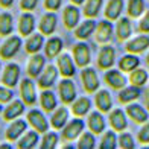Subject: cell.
Wrapping results in <instances>:
<instances>
[{
  "label": "cell",
  "instance_id": "cell-24",
  "mask_svg": "<svg viewBox=\"0 0 149 149\" xmlns=\"http://www.w3.org/2000/svg\"><path fill=\"white\" fill-rule=\"evenodd\" d=\"M67 119H69V110L64 107H61L52 114V119H50L52 126L55 128V130H63L64 125L67 123Z\"/></svg>",
  "mask_w": 149,
  "mask_h": 149
},
{
  "label": "cell",
  "instance_id": "cell-2",
  "mask_svg": "<svg viewBox=\"0 0 149 149\" xmlns=\"http://www.w3.org/2000/svg\"><path fill=\"white\" fill-rule=\"evenodd\" d=\"M22 46V38L20 37H11L3 43V46L0 47V56L5 59H11L12 56H15V53L20 50Z\"/></svg>",
  "mask_w": 149,
  "mask_h": 149
},
{
  "label": "cell",
  "instance_id": "cell-12",
  "mask_svg": "<svg viewBox=\"0 0 149 149\" xmlns=\"http://www.w3.org/2000/svg\"><path fill=\"white\" fill-rule=\"evenodd\" d=\"M105 81H107L108 85L113 87V88H116V90H120V88H125L126 87V78L119 70H110L108 69V72L105 73Z\"/></svg>",
  "mask_w": 149,
  "mask_h": 149
},
{
  "label": "cell",
  "instance_id": "cell-6",
  "mask_svg": "<svg viewBox=\"0 0 149 149\" xmlns=\"http://www.w3.org/2000/svg\"><path fill=\"white\" fill-rule=\"evenodd\" d=\"M28 120H29V123L35 128L38 132H47V130H49V123H47L44 114L41 111H38V110L29 111Z\"/></svg>",
  "mask_w": 149,
  "mask_h": 149
},
{
  "label": "cell",
  "instance_id": "cell-20",
  "mask_svg": "<svg viewBox=\"0 0 149 149\" xmlns=\"http://www.w3.org/2000/svg\"><path fill=\"white\" fill-rule=\"evenodd\" d=\"M26 128H28V123L24 120H15L14 123H11V126L6 130V139L9 141H15L20 135H22Z\"/></svg>",
  "mask_w": 149,
  "mask_h": 149
},
{
  "label": "cell",
  "instance_id": "cell-33",
  "mask_svg": "<svg viewBox=\"0 0 149 149\" xmlns=\"http://www.w3.org/2000/svg\"><path fill=\"white\" fill-rule=\"evenodd\" d=\"M43 43H44L43 33H33L28 41H26V52L33 55V53H37L40 49H41Z\"/></svg>",
  "mask_w": 149,
  "mask_h": 149
},
{
  "label": "cell",
  "instance_id": "cell-44",
  "mask_svg": "<svg viewBox=\"0 0 149 149\" xmlns=\"http://www.w3.org/2000/svg\"><path fill=\"white\" fill-rule=\"evenodd\" d=\"M12 97H14V93H12L11 88L0 87V102H9Z\"/></svg>",
  "mask_w": 149,
  "mask_h": 149
},
{
  "label": "cell",
  "instance_id": "cell-31",
  "mask_svg": "<svg viewBox=\"0 0 149 149\" xmlns=\"http://www.w3.org/2000/svg\"><path fill=\"white\" fill-rule=\"evenodd\" d=\"M140 96V88L139 87H125L123 90H122L119 93V100L122 104H128V102H132V100H135Z\"/></svg>",
  "mask_w": 149,
  "mask_h": 149
},
{
  "label": "cell",
  "instance_id": "cell-43",
  "mask_svg": "<svg viewBox=\"0 0 149 149\" xmlns=\"http://www.w3.org/2000/svg\"><path fill=\"white\" fill-rule=\"evenodd\" d=\"M119 145H120V148H125V149H132V148L135 146L132 135H131V134H128V132H123V134L120 135Z\"/></svg>",
  "mask_w": 149,
  "mask_h": 149
},
{
  "label": "cell",
  "instance_id": "cell-47",
  "mask_svg": "<svg viewBox=\"0 0 149 149\" xmlns=\"http://www.w3.org/2000/svg\"><path fill=\"white\" fill-rule=\"evenodd\" d=\"M61 3H63V0H46L44 2L46 8L49 11H58L61 8Z\"/></svg>",
  "mask_w": 149,
  "mask_h": 149
},
{
  "label": "cell",
  "instance_id": "cell-37",
  "mask_svg": "<svg viewBox=\"0 0 149 149\" xmlns=\"http://www.w3.org/2000/svg\"><path fill=\"white\" fill-rule=\"evenodd\" d=\"M12 15L8 14V12H3L0 15V35L6 37L12 32Z\"/></svg>",
  "mask_w": 149,
  "mask_h": 149
},
{
  "label": "cell",
  "instance_id": "cell-23",
  "mask_svg": "<svg viewBox=\"0 0 149 149\" xmlns=\"http://www.w3.org/2000/svg\"><path fill=\"white\" fill-rule=\"evenodd\" d=\"M122 9H123V0H110L105 9V17L108 20H119Z\"/></svg>",
  "mask_w": 149,
  "mask_h": 149
},
{
  "label": "cell",
  "instance_id": "cell-32",
  "mask_svg": "<svg viewBox=\"0 0 149 149\" xmlns=\"http://www.w3.org/2000/svg\"><path fill=\"white\" fill-rule=\"evenodd\" d=\"M40 100H41V107L44 111H52L56 108V97L55 94H53L50 90L44 88V91L41 93V96H40Z\"/></svg>",
  "mask_w": 149,
  "mask_h": 149
},
{
  "label": "cell",
  "instance_id": "cell-7",
  "mask_svg": "<svg viewBox=\"0 0 149 149\" xmlns=\"http://www.w3.org/2000/svg\"><path fill=\"white\" fill-rule=\"evenodd\" d=\"M84 131V122L81 119H74L72 120L70 123H67L64 128H63V137L65 140H74L78 135Z\"/></svg>",
  "mask_w": 149,
  "mask_h": 149
},
{
  "label": "cell",
  "instance_id": "cell-51",
  "mask_svg": "<svg viewBox=\"0 0 149 149\" xmlns=\"http://www.w3.org/2000/svg\"><path fill=\"white\" fill-rule=\"evenodd\" d=\"M11 145H0V149H11Z\"/></svg>",
  "mask_w": 149,
  "mask_h": 149
},
{
  "label": "cell",
  "instance_id": "cell-35",
  "mask_svg": "<svg viewBox=\"0 0 149 149\" xmlns=\"http://www.w3.org/2000/svg\"><path fill=\"white\" fill-rule=\"evenodd\" d=\"M102 2L104 0H87V3L84 6V15L87 18H94L97 14H99V11L100 8H102Z\"/></svg>",
  "mask_w": 149,
  "mask_h": 149
},
{
  "label": "cell",
  "instance_id": "cell-39",
  "mask_svg": "<svg viewBox=\"0 0 149 149\" xmlns=\"http://www.w3.org/2000/svg\"><path fill=\"white\" fill-rule=\"evenodd\" d=\"M38 131H31L24 135V137L18 141V148H22V149H29V148H33L37 145V141H38Z\"/></svg>",
  "mask_w": 149,
  "mask_h": 149
},
{
  "label": "cell",
  "instance_id": "cell-10",
  "mask_svg": "<svg viewBox=\"0 0 149 149\" xmlns=\"http://www.w3.org/2000/svg\"><path fill=\"white\" fill-rule=\"evenodd\" d=\"M20 78V67L17 64H8L3 72L2 81L6 87H15Z\"/></svg>",
  "mask_w": 149,
  "mask_h": 149
},
{
  "label": "cell",
  "instance_id": "cell-38",
  "mask_svg": "<svg viewBox=\"0 0 149 149\" xmlns=\"http://www.w3.org/2000/svg\"><path fill=\"white\" fill-rule=\"evenodd\" d=\"M145 11V0H130L128 2V14L130 17L137 18Z\"/></svg>",
  "mask_w": 149,
  "mask_h": 149
},
{
  "label": "cell",
  "instance_id": "cell-15",
  "mask_svg": "<svg viewBox=\"0 0 149 149\" xmlns=\"http://www.w3.org/2000/svg\"><path fill=\"white\" fill-rule=\"evenodd\" d=\"M56 76H58L56 67L47 65L46 70L43 72V74H41V76H40V79H38V85L41 87V88H49V87H52L53 82L56 81Z\"/></svg>",
  "mask_w": 149,
  "mask_h": 149
},
{
  "label": "cell",
  "instance_id": "cell-16",
  "mask_svg": "<svg viewBox=\"0 0 149 149\" xmlns=\"http://www.w3.org/2000/svg\"><path fill=\"white\" fill-rule=\"evenodd\" d=\"M79 15L81 12L78 11L76 5H70L64 9V24L67 29H74L79 22Z\"/></svg>",
  "mask_w": 149,
  "mask_h": 149
},
{
  "label": "cell",
  "instance_id": "cell-21",
  "mask_svg": "<svg viewBox=\"0 0 149 149\" xmlns=\"http://www.w3.org/2000/svg\"><path fill=\"white\" fill-rule=\"evenodd\" d=\"M35 28V18L32 14H23L20 17V23H18V31L23 37H28L33 32Z\"/></svg>",
  "mask_w": 149,
  "mask_h": 149
},
{
  "label": "cell",
  "instance_id": "cell-3",
  "mask_svg": "<svg viewBox=\"0 0 149 149\" xmlns=\"http://www.w3.org/2000/svg\"><path fill=\"white\" fill-rule=\"evenodd\" d=\"M73 56L78 67H87L90 63V47L85 43H78L73 47Z\"/></svg>",
  "mask_w": 149,
  "mask_h": 149
},
{
  "label": "cell",
  "instance_id": "cell-13",
  "mask_svg": "<svg viewBox=\"0 0 149 149\" xmlns=\"http://www.w3.org/2000/svg\"><path fill=\"white\" fill-rule=\"evenodd\" d=\"M56 29V15L50 11L49 14H44L41 22H40V31L43 35H52Z\"/></svg>",
  "mask_w": 149,
  "mask_h": 149
},
{
  "label": "cell",
  "instance_id": "cell-42",
  "mask_svg": "<svg viewBox=\"0 0 149 149\" xmlns=\"http://www.w3.org/2000/svg\"><path fill=\"white\" fill-rule=\"evenodd\" d=\"M56 143H58V134L56 132H47L41 141V148L43 149H52L56 146Z\"/></svg>",
  "mask_w": 149,
  "mask_h": 149
},
{
  "label": "cell",
  "instance_id": "cell-46",
  "mask_svg": "<svg viewBox=\"0 0 149 149\" xmlns=\"http://www.w3.org/2000/svg\"><path fill=\"white\" fill-rule=\"evenodd\" d=\"M37 3H38V0H22V3H20V6H22V9L23 11H32V9H35L37 8Z\"/></svg>",
  "mask_w": 149,
  "mask_h": 149
},
{
  "label": "cell",
  "instance_id": "cell-5",
  "mask_svg": "<svg viewBox=\"0 0 149 149\" xmlns=\"http://www.w3.org/2000/svg\"><path fill=\"white\" fill-rule=\"evenodd\" d=\"M59 96L63 104H73L74 97H76V88H74L73 81L63 79V82L59 84Z\"/></svg>",
  "mask_w": 149,
  "mask_h": 149
},
{
  "label": "cell",
  "instance_id": "cell-48",
  "mask_svg": "<svg viewBox=\"0 0 149 149\" xmlns=\"http://www.w3.org/2000/svg\"><path fill=\"white\" fill-rule=\"evenodd\" d=\"M139 29L141 32H149V11L146 12V15L141 18V22L139 24Z\"/></svg>",
  "mask_w": 149,
  "mask_h": 149
},
{
  "label": "cell",
  "instance_id": "cell-22",
  "mask_svg": "<svg viewBox=\"0 0 149 149\" xmlns=\"http://www.w3.org/2000/svg\"><path fill=\"white\" fill-rule=\"evenodd\" d=\"M96 107L97 110H100L102 113H107L111 110V105H113V100H111V94L110 91L107 90H100L96 93Z\"/></svg>",
  "mask_w": 149,
  "mask_h": 149
},
{
  "label": "cell",
  "instance_id": "cell-49",
  "mask_svg": "<svg viewBox=\"0 0 149 149\" xmlns=\"http://www.w3.org/2000/svg\"><path fill=\"white\" fill-rule=\"evenodd\" d=\"M12 2H14V0H0V5H2L3 8H9V6H12Z\"/></svg>",
  "mask_w": 149,
  "mask_h": 149
},
{
  "label": "cell",
  "instance_id": "cell-19",
  "mask_svg": "<svg viewBox=\"0 0 149 149\" xmlns=\"http://www.w3.org/2000/svg\"><path fill=\"white\" fill-rule=\"evenodd\" d=\"M110 123H111V128L114 131H125L128 126L125 113L122 110H114L110 114Z\"/></svg>",
  "mask_w": 149,
  "mask_h": 149
},
{
  "label": "cell",
  "instance_id": "cell-30",
  "mask_svg": "<svg viewBox=\"0 0 149 149\" xmlns=\"http://www.w3.org/2000/svg\"><path fill=\"white\" fill-rule=\"evenodd\" d=\"M90 107H91L90 99H87V97H79L76 102H73V105H72V111H73L74 116L82 117V116H85V114L90 111Z\"/></svg>",
  "mask_w": 149,
  "mask_h": 149
},
{
  "label": "cell",
  "instance_id": "cell-14",
  "mask_svg": "<svg viewBox=\"0 0 149 149\" xmlns=\"http://www.w3.org/2000/svg\"><path fill=\"white\" fill-rule=\"evenodd\" d=\"M148 47H149V37L146 35H140L126 43V50L130 53H141Z\"/></svg>",
  "mask_w": 149,
  "mask_h": 149
},
{
  "label": "cell",
  "instance_id": "cell-11",
  "mask_svg": "<svg viewBox=\"0 0 149 149\" xmlns=\"http://www.w3.org/2000/svg\"><path fill=\"white\" fill-rule=\"evenodd\" d=\"M58 69H59V73L63 74V78H72L74 74V63L70 55L67 53H63L59 55L58 58Z\"/></svg>",
  "mask_w": 149,
  "mask_h": 149
},
{
  "label": "cell",
  "instance_id": "cell-41",
  "mask_svg": "<svg viewBox=\"0 0 149 149\" xmlns=\"http://www.w3.org/2000/svg\"><path fill=\"white\" fill-rule=\"evenodd\" d=\"M100 148L102 149H114L116 148V134L113 131L105 132L102 141H100Z\"/></svg>",
  "mask_w": 149,
  "mask_h": 149
},
{
  "label": "cell",
  "instance_id": "cell-54",
  "mask_svg": "<svg viewBox=\"0 0 149 149\" xmlns=\"http://www.w3.org/2000/svg\"><path fill=\"white\" fill-rule=\"evenodd\" d=\"M146 61H148V64H149V55H148V58H146Z\"/></svg>",
  "mask_w": 149,
  "mask_h": 149
},
{
  "label": "cell",
  "instance_id": "cell-25",
  "mask_svg": "<svg viewBox=\"0 0 149 149\" xmlns=\"http://www.w3.org/2000/svg\"><path fill=\"white\" fill-rule=\"evenodd\" d=\"M132 32V28H131V22L128 18H119L117 22V26H116V33H117V40L119 41H125L126 38H130Z\"/></svg>",
  "mask_w": 149,
  "mask_h": 149
},
{
  "label": "cell",
  "instance_id": "cell-26",
  "mask_svg": "<svg viewBox=\"0 0 149 149\" xmlns=\"http://www.w3.org/2000/svg\"><path fill=\"white\" fill-rule=\"evenodd\" d=\"M139 65H140V59L135 55H132V53L122 56L120 61H119V69L122 72H132V70L137 69Z\"/></svg>",
  "mask_w": 149,
  "mask_h": 149
},
{
  "label": "cell",
  "instance_id": "cell-29",
  "mask_svg": "<svg viewBox=\"0 0 149 149\" xmlns=\"http://www.w3.org/2000/svg\"><path fill=\"white\" fill-rule=\"evenodd\" d=\"M88 128L91 130L93 134H100L105 130V120H104L102 116H100V113L94 111V113L90 114V117H88Z\"/></svg>",
  "mask_w": 149,
  "mask_h": 149
},
{
  "label": "cell",
  "instance_id": "cell-34",
  "mask_svg": "<svg viewBox=\"0 0 149 149\" xmlns=\"http://www.w3.org/2000/svg\"><path fill=\"white\" fill-rule=\"evenodd\" d=\"M96 23L93 22V20H87V22H84L81 26H78V29H76V37L79 40H87L91 33L94 32V29H96Z\"/></svg>",
  "mask_w": 149,
  "mask_h": 149
},
{
  "label": "cell",
  "instance_id": "cell-18",
  "mask_svg": "<svg viewBox=\"0 0 149 149\" xmlns=\"http://www.w3.org/2000/svg\"><path fill=\"white\" fill-rule=\"evenodd\" d=\"M44 67V56L43 55H38V53H33V56L29 61V65H28V73L31 78H38L41 74V70Z\"/></svg>",
  "mask_w": 149,
  "mask_h": 149
},
{
  "label": "cell",
  "instance_id": "cell-8",
  "mask_svg": "<svg viewBox=\"0 0 149 149\" xmlns=\"http://www.w3.org/2000/svg\"><path fill=\"white\" fill-rule=\"evenodd\" d=\"M20 91H22V97L24 104L33 105L37 102V93H35V85L31 79H23L22 85H20Z\"/></svg>",
  "mask_w": 149,
  "mask_h": 149
},
{
  "label": "cell",
  "instance_id": "cell-52",
  "mask_svg": "<svg viewBox=\"0 0 149 149\" xmlns=\"http://www.w3.org/2000/svg\"><path fill=\"white\" fill-rule=\"evenodd\" d=\"M146 105H148V111H149V91L146 93Z\"/></svg>",
  "mask_w": 149,
  "mask_h": 149
},
{
  "label": "cell",
  "instance_id": "cell-36",
  "mask_svg": "<svg viewBox=\"0 0 149 149\" xmlns=\"http://www.w3.org/2000/svg\"><path fill=\"white\" fill-rule=\"evenodd\" d=\"M130 81H131V84L135 85V87H141V85H145L146 84V81H148V72L143 70V69H135L131 72V76H130Z\"/></svg>",
  "mask_w": 149,
  "mask_h": 149
},
{
  "label": "cell",
  "instance_id": "cell-27",
  "mask_svg": "<svg viewBox=\"0 0 149 149\" xmlns=\"http://www.w3.org/2000/svg\"><path fill=\"white\" fill-rule=\"evenodd\" d=\"M63 50V40L59 37H52L46 43V56L47 58H55Z\"/></svg>",
  "mask_w": 149,
  "mask_h": 149
},
{
  "label": "cell",
  "instance_id": "cell-50",
  "mask_svg": "<svg viewBox=\"0 0 149 149\" xmlns=\"http://www.w3.org/2000/svg\"><path fill=\"white\" fill-rule=\"evenodd\" d=\"M84 2H85V0H72V3L76 5V6H78V5H82Z\"/></svg>",
  "mask_w": 149,
  "mask_h": 149
},
{
  "label": "cell",
  "instance_id": "cell-17",
  "mask_svg": "<svg viewBox=\"0 0 149 149\" xmlns=\"http://www.w3.org/2000/svg\"><path fill=\"white\" fill-rule=\"evenodd\" d=\"M126 113L128 116H130L134 122H137V123H145V122L148 120L149 114L148 111L143 110V107L139 105V104H131L126 107Z\"/></svg>",
  "mask_w": 149,
  "mask_h": 149
},
{
  "label": "cell",
  "instance_id": "cell-40",
  "mask_svg": "<svg viewBox=\"0 0 149 149\" xmlns=\"http://www.w3.org/2000/svg\"><path fill=\"white\" fill-rule=\"evenodd\" d=\"M78 148L79 149H91V148H94V135L91 132L82 134L79 141H78Z\"/></svg>",
  "mask_w": 149,
  "mask_h": 149
},
{
  "label": "cell",
  "instance_id": "cell-4",
  "mask_svg": "<svg viewBox=\"0 0 149 149\" xmlns=\"http://www.w3.org/2000/svg\"><path fill=\"white\" fill-rule=\"evenodd\" d=\"M114 58H116V50H114L113 46H104L99 52V56H97V64L100 69L108 70L111 69L113 64H114Z\"/></svg>",
  "mask_w": 149,
  "mask_h": 149
},
{
  "label": "cell",
  "instance_id": "cell-1",
  "mask_svg": "<svg viewBox=\"0 0 149 149\" xmlns=\"http://www.w3.org/2000/svg\"><path fill=\"white\" fill-rule=\"evenodd\" d=\"M81 78H82V82H84V88L87 93H94L97 91L99 88V78L96 74V70L91 69V67H84L82 73H81Z\"/></svg>",
  "mask_w": 149,
  "mask_h": 149
},
{
  "label": "cell",
  "instance_id": "cell-45",
  "mask_svg": "<svg viewBox=\"0 0 149 149\" xmlns=\"http://www.w3.org/2000/svg\"><path fill=\"white\" fill-rule=\"evenodd\" d=\"M139 141L140 143H149V123H145V126L140 130Z\"/></svg>",
  "mask_w": 149,
  "mask_h": 149
},
{
  "label": "cell",
  "instance_id": "cell-28",
  "mask_svg": "<svg viewBox=\"0 0 149 149\" xmlns=\"http://www.w3.org/2000/svg\"><path fill=\"white\" fill-rule=\"evenodd\" d=\"M23 111H24V104L22 100H14V102L3 111V117H5V120H14L15 117L22 116Z\"/></svg>",
  "mask_w": 149,
  "mask_h": 149
},
{
  "label": "cell",
  "instance_id": "cell-53",
  "mask_svg": "<svg viewBox=\"0 0 149 149\" xmlns=\"http://www.w3.org/2000/svg\"><path fill=\"white\" fill-rule=\"evenodd\" d=\"M3 111V108H2V105H0V113H2Z\"/></svg>",
  "mask_w": 149,
  "mask_h": 149
},
{
  "label": "cell",
  "instance_id": "cell-9",
  "mask_svg": "<svg viewBox=\"0 0 149 149\" xmlns=\"http://www.w3.org/2000/svg\"><path fill=\"white\" fill-rule=\"evenodd\" d=\"M113 37V23L104 20L96 26V41L100 44H107Z\"/></svg>",
  "mask_w": 149,
  "mask_h": 149
}]
</instances>
